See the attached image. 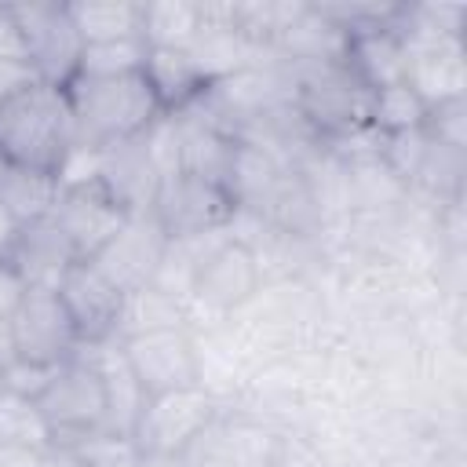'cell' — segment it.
Masks as SVG:
<instances>
[{
  "instance_id": "cell-29",
  "label": "cell",
  "mask_w": 467,
  "mask_h": 467,
  "mask_svg": "<svg viewBox=\"0 0 467 467\" xmlns=\"http://www.w3.org/2000/svg\"><path fill=\"white\" fill-rule=\"evenodd\" d=\"M277 467H325V456H321V449H314L310 441L285 434V449H281Z\"/></svg>"
},
{
  "instance_id": "cell-13",
  "label": "cell",
  "mask_w": 467,
  "mask_h": 467,
  "mask_svg": "<svg viewBox=\"0 0 467 467\" xmlns=\"http://www.w3.org/2000/svg\"><path fill=\"white\" fill-rule=\"evenodd\" d=\"M401 40H405V84L423 99V106L463 99L467 88L463 36H401Z\"/></svg>"
},
{
  "instance_id": "cell-5",
  "label": "cell",
  "mask_w": 467,
  "mask_h": 467,
  "mask_svg": "<svg viewBox=\"0 0 467 467\" xmlns=\"http://www.w3.org/2000/svg\"><path fill=\"white\" fill-rule=\"evenodd\" d=\"M146 215L161 226L168 241H197L208 234H223L241 212L223 186L175 168L161 175Z\"/></svg>"
},
{
  "instance_id": "cell-9",
  "label": "cell",
  "mask_w": 467,
  "mask_h": 467,
  "mask_svg": "<svg viewBox=\"0 0 467 467\" xmlns=\"http://www.w3.org/2000/svg\"><path fill=\"white\" fill-rule=\"evenodd\" d=\"M11 339L15 358L44 368H58L69 358H77L84 347L77 339V328L58 299V288H26L18 306L11 310Z\"/></svg>"
},
{
  "instance_id": "cell-17",
  "label": "cell",
  "mask_w": 467,
  "mask_h": 467,
  "mask_svg": "<svg viewBox=\"0 0 467 467\" xmlns=\"http://www.w3.org/2000/svg\"><path fill=\"white\" fill-rule=\"evenodd\" d=\"M142 77L150 80L164 113H179V109L193 106L212 88V80L201 73L197 58L186 47H150Z\"/></svg>"
},
{
  "instance_id": "cell-22",
  "label": "cell",
  "mask_w": 467,
  "mask_h": 467,
  "mask_svg": "<svg viewBox=\"0 0 467 467\" xmlns=\"http://www.w3.org/2000/svg\"><path fill=\"white\" fill-rule=\"evenodd\" d=\"M423 117H427V106L409 84H390V88L372 91V120L368 124L379 135L416 131V128H423Z\"/></svg>"
},
{
  "instance_id": "cell-34",
  "label": "cell",
  "mask_w": 467,
  "mask_h": 467,
  "mask_svg": "<svg viewBox=\"0 0 467 467\" xmlns=\"http://www.w3.org/2000/svg\"><path fill=\"white\" fill-rule=\"evenodd\" d=\"M139 467H182L171 452H139Z\"/></svg>"
},
{
  "instance_id": "cell-19",
  "label": "cell",
  "mask_w": 467,
  "mask_h": 467,
  "mask_svg": "<svg viewBox=\"0 0 467 467\" xmlns=\"http://www.w3.org/2000/svg\"><path fill=\"white\" fill-rule=\"evenodd\" d=\"M58 193H62V179L51 175V171H33V168L7 164V171L0 179V204L15 215L18 226L47 219Z\"/></svg>"
},
{
  "instance_id": "cell-31",
  "label": "cell",
  "mask_w": 467,
  "mask_h": 467,
  "mask_svg": "<svg viewBox=\"0 0 467 467\" xmlns=\"http://www.w3.org/2000/svg\"><path fill=\"white\" fill-rule=\"evenodd\" d=\"M44 449H18V445H0V467H40Z\"/></svg>"
},
{
  "instance_id": "cell-25",
  "label": "cell",
  "mask_w": 467,
  "mask_h": 467,
  "mask_svg": "<svg viewBox=\"0 0 467 467\" xmlns=\"http://www.w3.org/2000/svg\"><path fill=\"white\" fill-rule=\"evenodd\" d=\"M423 131L452 150H467V102L463 99H449L438 106H427L423 117Z\"/></svg>"
},
{
  "instance_id": "cell-18",
  "label": "cell",
  "mask_w": 467,
  "mask_h": 467,
  "mask_svg": "<svg viewBox=\"0 0 467 467\" xmlns=\"http://www.w3.org/2000/svg\"><path fill=\"white\" fill-rule=\"evenodd\" d=\"M398 26H383L376 33H361V36L347 40V58L343 62L350 66V73L368 91H379V88H390V84H405V40H401Z\"/></svg>"
},
{
  "instance_id": "cell-30",
  "label": "cell",
  "mask_w": 467,
  "mask_h": 467,
  "mask_svg": "<svg viewBox=\"0 0 467 467\" xmlns=\"http://www.w3.org/2000/svg\"><path fill=\"white\" fill-rule=\"evenodd\" d=\"M26 281H22V274L4 259L0 263V317H11V310L18 306V299L26 296Z\"/></svg>"
},
{
  "instance_id": "cell-2",
  "label": "cell",
  "mask_w": 467,
  "mask_h": 467,
  "mask_svg": "<svg viewBox=\"0 0 467 467\" xmlns=\"http://www.w3.org/2000/svg\"><path fill=\"white\" fill-rule=\"evenodd\" d=\"M66 95L73 106L80 150H106L142 139L164 117L142 69L117 77H73L66 84Z\"/></svg>"
},
{
  "instance_id": "cell-7",
  "label": "cell",
  "mask_w": 467,
  "mask_h": 467,
  "mask_svg": "<svg viewBox=\"0 0 467 467\" xmlns=\"http://www.w3.org/2000/svg\"><path fill=\"white\" fill-rule=\"evenodd\" d=\"M263 285H266V274L255 248L244 237H223L197 263L186 299L223 321L241 306H248Z\"/></svg>"
},
{
  "instance_id": "cell-16",
  "label": "cell",
  "mask_w": 467,
  "mask_h": 467,
  "mask_svg": "<svg viewBox=\"0 0 467 467\" xmlns=\"http://www.w3.org/2000/svg\"><path fill=\"white\" fill-rule=\"evenodd\" d=\"M7 263L22 274V281L29 288H58L62 277L69 274V266L80 263V259H77L69 237L47 215V219L18 226V241H15V252H11Z\"/></svg>"
},
{
  "instance_id": "cell-26",
  "label": "cell",
  "mask_w": 467,
  "mask_h": 467,
  "mask_svg": "<svg viewBox=\"0 0 467 467\" xmlns=\"http://www.w3.org/2000/svg\"><path fill=\"white\" fill-rule=\"evenodd\" d=\"M84 449L91 452L95 467H139V445H135L131 438L99 434V438L84 441Z\"/></svg>"
},
{
  "instance_id": "cell-12",
  "label": "cell",
  "mask_w": 467,
  "mask_h": 467,
  "mask_svg": "<svg viewBox=\"0 0 467 467\" xmlns=\"http://www.w3.org/2000/svg\"><path fill=\"white\" fill-rule=\"evenodd\" d=\"M51 219L69 237L77 259L91 263L120 234V226L131 215L102 190L99 179H80V182H62V193L51 208Z\"/></svg>"
},
{
  "instance_id": "cell-10",
  "label": "cell",
  "mask_w": 467,
  "mask_h": 467,
  "mask_svg": "<svg viewBox=\"0 0 467 467\" xmlns=\"http://www.w3.org/2000/svg\"><path fill=\"white\" fill-rule=\"evenodd\" d=\"M223 412V401L208 387H182L168 394L146 398L139 423L131 431V441L139 452H171L179 456L215 416Z\"/></svg>"
},
{
  "instance_id": "cell-6",
  "label": "cell",
  "mask_w": 467,
  "mask_h": 467,
  "mask_svg": "<svg viewBox=\"0 0 467 467\" xmlns=\"http://www.w3.org/2000/svg\"><path fill=\"white\" fill-rule=\"evenodd\" d=\"M7 7H11V18L18 26L33 80L66 88L77 77L80 55H84V40L73 26L69 4L29 0V4H7Z\"/></svg>"
},
{
  "instance_id": "cell-3",
  "label": "cell",
  "mask_w": 467,
  "mask_h": 467,
  "mask_svg": "<svg viewBox=\"0 0 467 467\" xmlns=\"http://www.w3.org/2000/svg\"><path fill=\"white\" fill-rule=\"evenodd\" d=\"M285 66V62H281ZM292 77V109L306 124V131L332 146L372 128V91L350 73L347 62H317V66H285Z\"/></svg>"
},
{
  "instance_id": "cell-1",
  "label": "cell",
  "mask_w": 467,
  "mask_h": 467,
  "mask_svg": "<svg viewBox=\"0 0 467 467\" xmlns=\"http://www.w3.org/2000/svg\"><path fill=\"white\" fill-rule=\"evenodd\" d=\"M77 150V124L66 88L26 80L0 95V153L15 168L58 175Z\"/></svg>"
},
{
  "instance_id": "cell-8",
  "label": "cell",
  "mask_w": 467,
  "mask_h": 467,
  "mask_svg": "<svg viewBox=\"0 0 467 467\" xmlns=\"http://www.w3.org/2000/svg\"><path fill=\"white\" fill-rule=\"evenodd\" d=\"M120 354L146 398L201 383V350H197V336L186 325L124 336Z\"/></svg>"
},
{
  "instance_id": "cell-14",
  "label": "cell",
  "mask_w": 467,
  "mask_h": 467,
  "mask_svg": "<svg viewBox=\"0 0 467 467\" xmlns=\"http://www.w3.org/2000/svg\"><path fill=\"white\" fill-rule=\"evenodd\" d=\"M91 179H99L102 190L128 215H146L153 190L161 182V168L146 139H131V142L106 146V150H91Z\"/></svg>"
},
{
  "instance_id": "cell-11",
  "label": "cell",
  "mask_w": 467,
  "mask_h": 467,
  "mask_svg": "<svg viewBox=\"0 0 467 467\" xmlns=\"http://www.w3.org/2000/svg\"><path fill=\"white\" fill-rule=\"evenodd\" d=\"M58 299L77 328L80 347L120 343V321H124L128 296L95 263H73L58 285Z\"/></svg>"
},
{
  "instance_id": "cell-23",
  "label": "cell",
  "mask_w": 467,
  "mask_h": 467,
  "mask_svg": "<svg viewBox=\"0 0 467 467\" xmlns=\"http://www.w3.org/2000/svg\"><path fill=\"white\" fill-rule=\"evenodd\" d=\"M146 55H150L146 36L84 44V55H80V69H77V77H117V73H139V69L146 66Z\"/></svg>"
},
{
  "instance_id": "cell-27",
  "label": "cell",
  "mask_w": 467,
  "mask_h": 467,
  "mask_svg": "<svg viewBox=\"0 0 467 467\" xmlns=\"http://www.w3.org/2000/svg\"><path fill=\"white\" fill-rule=\"evenodd\" d=\"M51 372H55V368L29 365V361H18V358H15V361L7 365V372L0 376V387L11 390V394H22V398H29V401H36V394L47 387Z\"/></svg>"
},
{
  "instance_id": "cell-21",
  "label": "cell",
  "mask_w": 467,
  "mask_h": 467,
  "mask_svg": "<svg viewBox=\"0 0 467 467\" xmlns=\"http://www.w3.org/2000/svg\"><path fill=\"white\" fill-rule=\"evenodd\" d=\"M201 4H142V36L150 47H190L201 33Z\"/></svg>"
},
{
  "instance_id": "cell-4",
  "label": "cell",
  "mask_w": 467,
  "mask_h": 467,
  "mask_svg": "<svg viewBox=\"0 0 467 467\" xmlns=\"http://www.w3.org/2000/svg\"><path fill=\"white\" fill-rule=\"evenodd\" d=\"M36 412L51 434V441L84 445L109 427V394L106 376L91 354H77L66 365H58L47 379V387L36 394Z\"/></svg>"
},
{
  "instance_id": "cell-35",
  "label": "cell",
  "mask_w": 467,
  "mask_h": 467,
  "mask_svg": "<svg viewBox=\"0 0 467 467\" xmlns=\"http://www.w3.org/2000/svg\"><path fill=\"white\" fill-rule=\"evenodd\" d=\"M4 171H7V161H4V153H0V179H4Z\"/></svg>"
},
{
  "instance_id": "cell-15",
  "label": "cell",
  "mask_w": 467,
  "mask_h": 467,
  "mask_svg": "<svg viewBox=\"0 0 467 467\" xmlns=\"http://www.w3.org/2000/svg\"><path fill=\"white\" fill-rule=\"evenodd\" d=\"M164 248H168V237L161 234V226L150 219V215H131L120 234L91 259L124 296L153 285L157 277V266L164 259Z\"/></svg>"
},
{
  "instance_id": "cell-33",
  "label": "cell",
  "mask_w": 467,
  "mask_h": 467,
  "mask_svg": "<svg viewBox=\"0 0 467 467\" xmlns=\"http://www.w3.org/2000/svg\"><path fill=\"white\" fill-rule=\"evenodd\" d=\"M15 361V339H11V321L0 317V376L7 372V365Z\"/></svg>"
},
{
  "instance_id": "cell-32",
  "label": "cell",
  "mask_w": 467,
  "mask_h": 467,
  "mask_svg": "<svg viewBox=\"0 0 467 467\" xmlns=\"http://www.w3.org/2000/svg\"><path fill=\"white\" fill-rule=\"evenodd\" d=\"M15 241H18V223H15V215L0 204V263H4V259H11Z\"/></svg>"
},
{
  "instance_id": "cell-20",
  "label": "cell",
  "mask_w": 467,
  "mask_h": 467,
  "mask_svg": "<svg viewBox=\"0 0 467 467\" xmlns=\"http://www.w3.org/2000/svg\"><path fill=\"white\" fill-rule=\"evenodd\" d=\"M73 26L84 44H102V40H128L142 36V4L128 0H88V4H69Z\"/></svg>"
},
{
  "instance_id": "cell-28",
  "label": "cell",
  "mask_w": 467,
  "mask_h": 467,
  "mask_svg": "<svg viewBox=\"0 0 467 467\" xmlns=\"http://www.w3.org/2000/svg\"><path fill=\"white\" fill-rule=\"evenodd\" d=\"M40 467H95L91 452L84 445H66V441H51L40 452Z\"/></svg>"
},
{
  "instance_id": "cell-24",
  "label": "cell",
  "mask_w": 467,
  "mask_h": 467,
  "mask_svg": "<svg viewBox=\"0 0 467 467\" xmlns=\"http://www.w3.org/2000/svg\"><path fill=\"white\" fill-rule=\"evenodd\" d=\"M0 445H18V449H47L51 445V434H47L36 405L4 387H0Z\"/></svg>"
}]
</instances>
